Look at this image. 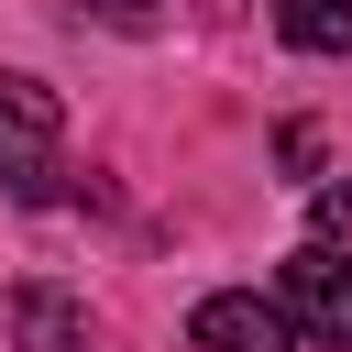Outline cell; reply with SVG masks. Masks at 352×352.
<instances>
[{"instance_id":"6da1fadb","label":"cell","mask_w":352,"mask_h":352,"mask_svg":"<svg viewBox=\"0 0 352 352\" xmlns=\"http://www.w3.org/2000/svg\"><path fill=\"white\" fill-rule=\"evenodd\" d=\"M55 143H66V99L44 77H0V187L11 198H44Z\"/></svg>"},{"instance_id":"7a4b0ae2","label":"cell","mask_w":352,"mask_h":352,"mask_svg":"<svg viewBox=\"0 0 352 352\" xmlns=\"http://www.w3.org/2000/svg\"><path fill=\"white\" fill-rule=\"evenodd\" d=\"M275 297H286V319L308 341H352V253L341 242H297L275 264Z\"/></svg>"},{"instance_id":"3957f363","label":"cell","mask_w":352,"mask_h":352,"mask_svg":"<svg viewBox=\"0 0 352 352\" xmlns=\"http://www.w3.org/2000/svg\"><path fill=\"white\" fill-rule=\"evenodd\" d=\"M187 341H198V352H297L308 330L286 319V297H264V286H220V297L187 308Z\"/></svg>"},{"instance_id":"277c9868","label":"cell","mask_w":352,"mask_h":352,"mask_svg":"<svg viewBox=\"0 0 352 352\" xmlns=\"http://www.w3.org/2000/svg\"><path fill=\"white\" fill-rule=\"evenodd\" d=\"M11 341L22 352H88V308L66 286H11Z\"/></svg>"},{"instance_id":"5b68a950","label":"cell","mask_w":352,"mask_h":352,"mask_svg":"<svg viewBox=\"0 0 352 352\" xmlns=\"http://www.w3.org/2000/svg\"><path fill=\"white\" fill-rule=\"evenodd\" d=\"M275 33L297 55H352V0H275Z\"/></svg>"},{"instance_id":"8992f818","label":"cell","mask_w":352,"mask_h":352,"mask_svg":"<svg viewBox=\"0 0 352 352\" xmlns=\"http://www.w3.org/2000/svg\"><path fill=\"white\" fill-rule=\"evenodd\" d=\"M88 22H110V33H165V0H77Z\"/></svg>"},{"instance_id":"52a82bcc","label":"cell","mask_w":352,"mask_h":352,"mask_svg":"<svg viewBox=\"0 0 352 352\" xmlns=\"http://www.w3.org/2000/svg\"><path fill=\"white\" fill-rule=\"evenodd\" d=\"M308 220H319V242H341V231H352V187H319V198H308Z\"/></svg>"}]
</instances>
